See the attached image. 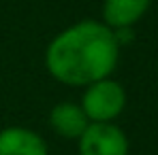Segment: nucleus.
<instances>
[{
    "mask_svg": "<svg viewBox=\"0 0 158 155\" xmlns=\"http://www.w3.org/2000/svg\"><path fill=\"white\" fill-rule=\"evenodd\" d=\"M115 32L103 21L83 19L64 28L45 49V68L56 81L73 87H88L109 79L120 60Z\"/></svg>",
    "mask_w": 158,
    "mask_h": 155,
    "instance_id": "f257e3e1",
    "label": "nucleus"
},
{
    "mask_svg": "<svg viewBox=\"0 0 158 155\" xmlns=\"http://www.w3.org/2000/svg\"><path fill=\"white\" fill-rule=\"evenodd\" d=\"M79 106L92 123H111L126 106V91L118 81L101 79L85 87Z\"/></svg>",
    "mask_w": 158,
    "mask_h": 155,
    "instance_id": "f03ea898",
    "label": "nucleus"
},
{
    "mask_svg": "<svg viewBox=\"0 0 158 155\" xmlns=\"http://www.w3.org/2000/svg\"><path fill=\"white\" fill-rule=\"evenodd\" d=\"M79 155H128V138L115 123H90L79 136Z\"/></svg>",
    "mask_w": 158,
    "mask_h": 155,
    "instance_id": "7ed1b4c3",
    "label": "nucleus"
},
{
    "mask_svg": "<svg viewBox=\"0 0 158 155\" xmlns=\"http://www.w3.org/2000/svg\"><path fill=\"white\" fill-rule=\"evenodd\" d=\"M0 155H47V142L28 128H4L0 130Z\"/></svg>",
    "mask_w": 158,
    "mask_h": 155,
    "instance_id": "20e7f679",
    "label": "nucleus"
},
{
    "mask_svg": "<svg viewBox=\"0 0 158 155\" xmlns=\"http://www.w3.org/2000/svg\"><path fill=\"white\" fill-rule=\"evenodd\" d=\"M152 0H105L103 24L111 30H124L135 26L150 9Z\"/></svg>",
    "mask_w": 158,
    "mask_h": 155,
    "instance_id": "39448f33",
    "label": "nucleus"
},
{
    "mask_svg": "<svg viewBox=\"0 0 158 155\" xmlns=\"http://www.w3.org/2000/svg\"><path fill=\"white\" fill-rule=\"evenodd\" d=\"M49 126L62 138H77L90 126V119L85 117L83 108L75 102H60L49 113Z\"/></svg>",
    "mask_w": 158,
    "mask_h": 155,
    "instance_id": "423d86ee",
    "label": "nucleus"
}]
</instances>
